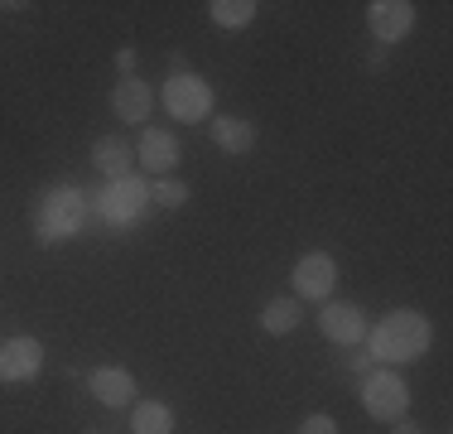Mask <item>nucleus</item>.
<instances>
[{"label": "nucleus", "instance_id": "2eb2a0df", "mask_svg": "<svg viewBox=\"0 0 453 434\" xmlns=\"http://www.w3.org/2000/svg\"><path fill=\"white\" fill-rule=\"evenodd\" d=\"M299 319H304V304H299L295 295L271 299V304L261 309V329L271 333V338H285V333H295V329H299Z\"/></svg>", "mask_w": 453, "mask_h": 434}, {"label": "nucleus", "instance_id": "f257e3e1", "mask_svg": "<svg viewBox=\"0 0 453 434\" xmlns=\"http://www.w3.org/2000/svg\"><path fill=\"white\" fill-rule=\"evenodd\" d=\"M362 343L381 367L386 362H419L429 353V343H434V323L419 309H391L376 329H366Z\"/></svg>", "mask_w": 453, "mask_h": 434}, {"label": "nucleus", "instance_id": "7ed1b4c3", "mask_svg": "<svg viewBox=\"0 0 453 434\" xmlns=\"http://www.w3.org/2000/svg\"><path fill=\"white\" fill-rule=\"evenodd\" d=\"M362 410L372 420H381V425H395V420H405L410 410V386L401 372H391V367H372V372L362 376Z\"/></svg>", "mask_w": 453, "mask_h": 434}, {"label": "nucleus", "instance_id": "1a4fd4ad", "mask_svg": "<svg viewBox=\"0 0 453 434\" xmlns=\"http://www.w3.org/2000/svg\"><path fill=\"white\" fill-rule=\"evenodd\" d=\"M366 29H372V39L381 49H391V43H401L415 29V5L410 0H372L366 5Z\"/></svg>", "mask_w": 453, "mask_h": 434}, {"label": "nucleus", "instance_id": "f3484780", "mask_svg": "<svg viewBox=\"0 0 453 434\" xmlns=\"http://www.w3.org/2000/svg\"><path fill=\"white\" fill-rule=\"evenodd\" d=\"M256 10H261L256 0H212V5H208V19H212L218 29H246V25L256 19Z\"/></svg>", "mask_w": 453, "mask_h": 434}, {"label": "nucleus", "instance_id": "412c9836", "mask_svg": "<svg viewBox=\"0 0 453 434\" xmlns=\"http://www.w3.org/2000/svg\"><path fill=\"white\" fill-rule=\"evenodd\" d=\"M348 367H352V372H362V376H366V372H372V353H352V357H348Z\"/></svg>", "mask_w": 453, "mask_h": 434}, {"label": "nucleus", "instance_id": "9d476101", "mask_svg": "<svg viewBox=\"0 0 453 434\" xmlns=\"http://www.w3.org/2000/svg\"><path fill=\"white\" fill-rule=\"evenodd\" d=\"M179 136L174 130H155L150 126L145 136H140V145H135V159H140V169L145 174H155V179H169L174 174V165H179Z\"/></svg>", "mask_w": 453, "mask_h": 434}, {"label": "nucleus", "instance_id": "6e6552de", "mask_svg": "<svg viewBox=\"0 0 453 434\" xmlns=\"http://www.w3.org/2000/svg\"><path fill=\"white\" fill-rule=\"evenodd\" d=\"M319 333L338 347H357L366 338V314L348 299H323L319 309Z\"/></svg>", "mask_w": 453, "mask_h": 434}, {"label": "nucleus", "instance_id": "dca6fc26", "mask_svg": "<svg viewBox=\"0 0 453 434\" xmlns=\"http://www.w3.org/2000/svg\"><path fill=\"white\" fill-rule=\"evenodd\" d=\"M131 434H174V410L165 400H140L131 406Z\"/></svg>", "mask_w": 453, "mask_h": 434}, {"label": "nucleus", "instance_id": "a211bd4d", "mask_svg": "<svg viewBox=\"0 0 453 434\" xmlns=\"http://www.w3.org/2000/svg\"><path fill=\"white\" fill-rule=\"evenodd\" d=\"M150 203H159V208H183V203H188V183L183 179H174V174H169V179H155L150 183Z\"/></svg>", "mask_w": 453, "mask_h": 434}, {"label": "nucleus", "instance_id": "4468645a", "mask_svg": "<svg viewBox=\"0 0 453 434\" xmlns=\"http://www.w3.org/2000/svg\"><path fill=\"white\" fill-rule=\"evenodd\" d=\"M212 145L226 150V155H251L256 150V126L242 121V116H218V121H212Z\"/></svg>", "mask_w": 453, "mask_h": 434}, {"label": "nucleus", "instance_id": "39448f33", "mask_svg": "<svg viewBox=\"0 0 453 434\" xmlns=\"http://www.w3.org/2000/svg\"><path fill=\"white\" fill-rule=\"evenodd\" d=\"M145 208H150V183L135 179V174L111 179V183L102 189V198H96V213H102L111 227H131Z\"/></svg>", "mask_w": 453, "mask_h": 434}, {"label": "nucleus", "instance_id": "0eeeda50", "mask_svg": "<svg viewBox=\"0 0 453 434\" xmlns=\"http://www.w3.org/2000/svg\"><path fill=\"white\" fill-rule=\"evenodd\" d=\"M289 280H295V299H328L333 285H338V260L328 252H309L295 260V270H289Z\"/></svg>", "mask_w": 453, "mask_h": 434}, {"label": "nucleus", "instance_id": "4be33fe9", "mask_svg": "<svg viewBox=\"0 0 453 434\" xmlns=\"http://www.w3.org/2000/svg\"><path fill=\"white\" fill-rule=\"evenodd\" d=\"M395 434H425L419 425H410V420H395Z\"/></svg>", "mask_w": 453, "mask_h": 434}, {"label": "nucleus", "instance_id": "5701e85b", "mask_svg": "<svg viewBox=\"0 0 453 434\" xmlns=\"http://www.w3.org/2000/svg\"><path fill=\"white\" fill-rule=\"evenodd\" d=\"M88 434H102V430H88Z\"/></svg>", "mask_w": 453, "mask_h": 434}, {"label": "nucleus", "instance_id": "6ab92c4d", "mask_svg": "<svg viewBox=\"0 0 453 434\" xmlns=\"http://www.w3.org/2000/svg\"><path fill=\"white\" fill-rule=\"evenodd\" d=\"M299 434H338V420L333 415H309L304 425H299Z\"/></svg>", "mask_w": 453, "mask_h": 434}, {"label": "nucleus", "instance_id": "423d86ee", "mask_svg": "<svg viewBox=\"0 0 453 434\" xmlns=\"http://www.w3.org/2000/svg\"><path fill=\"white\" fill-rule=\"evenodd\" d=\"M44 372V343L29 338V333H15V338L0 343V382L19 386V382H35Z\"/></svg>", "mask_w": 453, "mask_h": 434}, {"label": "nucleus", "instance_id": "ddd939ff", "mask_svg": "<svg viewBox=\"0 0 453 434\" xmlns=\"http://www.w3.org/2000/svg\"><path fill=\"white\" fill-rule=\"evenodd\" d=\"M92 165L106 174V179H126L131 174V165H135V150L126 145L121 136H96L92 140Z\"/></svg>", "mask_w": 453, "mask_h": 434}, {"label": "nucleus", "instance_id": "20e7f679", "mask_svg": "<svg viewBox=\"0 0 453 434\" xmlns=\"http://www.w3.org/2000/svg\"><path fill=\"white\" fill-rule=\"evenodd\" d=\"M159 97H165V112L174 121H208L212 116V87L198 73H174Z\"/></svg>", "mask_w": 453, "mask_h": 434}, {"label": "nucleus", "instance_id": "f8f14e48", "mask_svg": "<svg viewBox=\"0 0 453 434\" xmlns=\"http://www.w3.org/2000/svg\"><path fill=\"white\" fill-rule=\"evenodd\" d=\"M88 391L102 400V406H111V410L135 406V376L126 372V367H92V372H88Z\"/></svg>", "mask_w": 453, "mask_h": 434}, {"label": "nucleus", "instance_id": "9b49d317", "mask_svg": "<svg viewBox=\"0 0 453 434\" xmlns=\"http://www.w3.org/2000/svg\"><path fill=\"white\" fill-rule=\"evenodd\" d=\"M111 112H116V121H126V126H145L150 112H155V87L145 78H121L111 87Z\"/></svg>", "mask_w": 453, "mask_h": 434}, {"label": "nucleus", "instance_id": "aec40b11", "mask_svg": "<svg viewBox=\"0 0 453 434\" xmlns=\"http://www.w3.org/2000/svg\"><path fill=\"white\" fill-rule=\"evenodd\" d=\"M135 63H140V53H135V49H116V68H121L126 78H135Z\"/></svg>", "mask_w": 453, "mask_h": 434}, {"label": "nucleus", "instance_id": "f03ea898", "mask_svg": "<svg viewBox=\"0 0 453 434\" xmlns=\"http://www.w3.org/2000/svg\"><path fill=\"white\" fill-rule=\"evenodd\" d=\"M82 222H88V193H82L78 183H58V189H49L44 198H39V208H35L39 246H63L68 236L82 232Z\"/></svg>", "mask_w": 453, "mask_h": 434}]
</instances>
